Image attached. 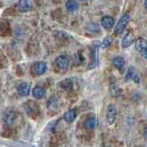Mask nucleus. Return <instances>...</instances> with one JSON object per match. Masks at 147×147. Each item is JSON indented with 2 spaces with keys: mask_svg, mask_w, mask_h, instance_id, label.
<instances>
[{
  "mask_svg": "<svg viewBox=\"0 0 147 147\" xmlns=\"http://www.w3.org/2000/svg\"><path fill=\"white\" fill-rule=\"evenodd\" d=\"M97 47H98V43H95L93 45V48H92V62L90 63V65L88 66V69H94V67L96 66V49H97Z\"/></svg>",
  "mask_w": 147,
  "mask_h": 147,
  "instance_id": "f8f14e48",
  "label": "nucleus"
},
{
  "mask_svg": "<svg viewBox=\"0 0 147 147\" xmlns=\"http://www.w3.org/2000/svg\"><path fill=\"white\" fill-rule=\"evenodd\" d=\"M114 23H115V20L110 16H105L102 18V20H101V25H102V27L106 29V30H110V29L114 26Z\"/></svg>",
  "mask_w": 147,
  "mask_h": 147,
  "instance_id": "0eeeda50",
  "label": "nucleus"
},
{
  "mask_svg": "<svg viewBox=\"0 0 147 147\" xmlns=\"http://www.w3.org/2000/svg\"><path fill=\"white\" fill-rule=\"evenodd\" d=\"M30 91H31V86L28 84L27 82H22L20 83L17 87V92L18 94L22 96H27L30 94Z\"/></svg>",
  "mask_w": 147,
  "mask_h": 147,
  "instance_id": "39448f33",
  "label": "nucleus"
},
{
  "mask_svg": "<svg viewBox=\"0 0 147 147\" xmlns=\"http://www.w3.org/2000/svg\"><path fill=\"white\" fill-rule=\"evenodd\" d=\"M144 7H145V9L147 10V0H144Z\"/></svg>",
  "mask_w": 147,
  "mask_h": 147,
  "instance_id": "b1692460",
  "label": "nucleus"
},
{
  "mask_svg": "<svg viewBox=\"0 0 147 147\" xmlns=\"http://www.w3.org/2000/svg\"><path fill=\"white\" fill-rule=\"evenodd\" d=\"M111 94L115 97H117V96L120 95V88H119L117 85H112L111 86Z\"/></svg>",
  "mask_w": 147,
  "mask_h": 147,
  "instance_id": "6ab92c4d",
  "label": "nucleus"
},
{
  "mask_svg": "<svg viewBox=\"0 0 147 147\" xmlns=\"http://www.w3.org/2000/svg\"><path fill=\"white\" fill-rule=\"evenodd\" d=\"M16 117H17L16 113L8 112L5 115V117H4V119H5V121L7 124H13L15 122V120H16Z\"/></svg>",
  "mask_w": 147,
  "mask_h": 147,
  "instance_id": "2eb2a0df",
  "label": "nucleus"
},
{
  "mask_svg": "<svg viewBox=\"0 0 147 147\" xmlns=\"http://www.w3.org/2000/svg\"><path fill=\"white\" fill-rule=\"evenodd\" d=\"M32 95L36 99H41L45 95V90L40 86H37L32 90Z\"/></svg>",
  "mask_w": 147,
  "mask_h": 147,
  "instance_id": "ddd939ff",
  "label": "nucleus"
},
{
  "mask_svg": "<svg viewBox=\"0 0 147 147\" xmlns=\"http://www.w3.org/2000/svg\"><path fill=\"white\" fill-rule=\"evenodd\" d=\"M81 1H87V0H81Z\"/></svg>",
  "mask_w": 147,
  "mask_h": 147,
  "instance_id": "393cba45",
  "label": "nucleus"
},
{
  "mask_svg": "<svg viewBox=\"0 0 147 147\" xmlns=\"http://www.w3.org/2000/svg\"><path fill=\"white\" fill-rule=\"evenodd\" d=\"M55 66L58 69H66L69 66V57L67 56H64V55L57 57L55 59Z\"/></svg>",
  "mask_w": 147,
  "mask_h": 147,
  "instance_id": "f03ea898",
  "label": "nucleus"
},
{
  "mask_svg": "<svg viewBox=\"0 0 147 147\" xmlns=\"http://www.w3.org/2000/svg\"><path fill=\"white\" fill-rule=\"evenodd\" d=\"M47 69V63L45 62H36L33 64L32 66V71L33 73L35 75H42L44 74L45 71Z\"/></svg>",
  "mask_w": 147,
  "mask_h": 147,
  "instance_id": "20e7f679",
  "label": "nucleus"
},
{
  "mask_svg": "<svg viewBox=\"0 0 147 147\" xmlns=\"http://www.w3.org/2000/svg\"><path fill=\"white\" fill-rule=\"evenodd\" d=\"M142 134H144V136L145 139H147V126L144 128V131H142Z\"/></svg>",
  "mask_w": 147,
  "mask_h": 147,
  "instance_id": "4be33fe9",
  "label": "nucleus"
},
{
  "mask_svg": "<svg viewBox=\"0 0 147 147\" xmlns=\"http://www.w3.org/2000/svg\"><path fill=\"white\" fill-rule=\"evenodd\" d=\"M133 81L135 82H137V83H139L140 82V80H139V77H138V75H135L134 74V76H133Z\"/></svg>",
  "mask_w": 147,
  "mask_h": 147,
  "instance_id": "412c9836",
  "label": "nucleus"
},
{
  "mask_svg": "<svg viewBox=\"0 0 147 147\" xmlns=\"http://www.w3.org/2000/svg\"><path fill=\"white\" fill-rule=\"evenodd\" d=\"M87 30L92 32H99V26H98V24H96V23H91L90 25H88Z\"/></svg>",
  "mask_w": 147,
  "mask_h": 147,
  "instance_id": "aec40b11",
  "label": "nucleus"
},
{
  "mask_svg": "<svg viewBox=\"0 0 147 147\" xmlns=\"http://www.w3.org/2000/svg\"><path fill=\"white\" fill-rule=\"evenodd\" d=\"M97 123H98L97 119L95 117H91L84 120L83 126H84V128L88 129V131H92V129H94L97 126Z\"/></svg>",
  "mask_w": 147,
  "mask_h": 147,
  "instance_id": "423d86ee",
  "label": "nucleus"
},
{
  "mask_svg": "<svg viewBox=\"0 0 147 147\" xmlns=\"http://www.w3.org/2000/svg\"><path fill=\"white\" fill-rule=\"evenodd\" d=\"M131 45V34L129 32H128L127 34L124 36V38L122 39V42H121V45H122L123 48H127L129 45Z\"/></svg>",
  "mask_w": 147,
  "mask_h": 147,
  "instance_id": "dca6fc26",
  "label": "nucleus"
},
{
  "mask_svg": "<svg viewBox=\"0 0 147 147\" xmlns=\"http://www.w3.org/2000/svg\"><path fill=\"white\" fill-rule=\"evenodd\" d=\"M111 44H112V40H111L110 37H109V36L105 37L103 42H102V44H101V48L107 49V48H108L109 47H110Z\"/></svg>",
  "mask_w": 147,
  "mask_h": 147,
  "instance_id": "f3484780",
  "label": "nucleus"
},
{
  "mask_svg": "<svg viewBox=\"0 0 147 147\" xmlns=\"http://www.w3.org/2000/svg\"><path fill=\"white\" fill-rule=\"evenodd\" d=\"M135 49L138 52L142 53L147 49V40L144 38H139L135 41Z\"/></svg>",
  "mask_w": 147,
  "mask_h": 147,
  "instance_id": "1a4fd4ad",
  "label": "nucleus"
},
{
  "mask_svg": "<svg viewBox=\"0 0 147 147\" xmlns=\"http://www.w3.org/2000/svg\"><path fill=\"white\" fill-rule=\"evenodd\" d=\"M78 7H79V4L76 1H74V0H69V1H67L66 3V8H67V10L69 12L77 10Z\"/></svg>",
  "mask_w": 147,
  "mask_h": 147,
  "instance_id": "4468645a",
  "label": "nucleus"
},
{
  "mask_svg": "<svg viewBox=\"0 0 147 147\" xmlns=\"http://www.w3.org/2000/svg\"><path fill=\"white\" fill-rule=\"evenodd\" d=\"M134 71H135V69H134L133 67H129L127 71V74H126V76H125V82H129V80L133 78L134 74H135Z\"/></svg>",
  "mask_w": 147,
  "mask_h": 147,
  "instance_id": "a211bd4d",
  "label": "nucleus"
},
{
  "mask_svg": "<svg viewBox=\"0 0 147 147\" xmlns=\"http://www.w3.org/2000/svg\"><path fill=\"white\" fill-rule=\"evenodd\" d=\"M117 110L114 105H109L107 109V121L109 125H112L116 120Z\"/></svg>",
  "mask_w": 147,
  "mask_h": 147,
  "instance_id": "7ed1b4c3",
  "label": "nucleus"
},
{
  "mask_svg": "<svg viewBox=\"0 0 147 147\" xmlns=\"http://www.w3.org/2000/svg\"><path fill=\"white\" fill-rule=\"evenodd\" d=\"M76 116H77V111H76V109H70L69 111L68 112H66L65 114H64V119L66 122H68V123H71L72 121L76 119Z\"/></svg>",
  "mask_w": 147,
  "mask_h": 147,
  "instance_id": "9d476101",
  "label": "nucleus"
},
{
  "mask_svg": "<svg viewBox=\"0 0 147 147\" xmlns=\"http://www.w3.org/2000/svg\"><path fill=\"white\" fill-rule=\"evenodd\" d=\"M18 8L22 12H27L32 8L31 1L29 0H20L18 2Z\"/></svg>",
  "mask_w": 147,
  "mask_h": 147,
  "instance_id": "6e6552de",
  "label": "nucleus"
},
{
  "mask_svg": "<svg viewBox=\"0 0 147 147\" xmlns=\"http://www.w3.org/2000/svg\"><path fill=\"white\" fill-rule=\"evenodd\" d=\"M141 54L142 55V57H144L145 58V59H147V49L144 50V51H142Z\"/></svg>",
  "mask_w": 147,
  "mask_h": 147,
  "instance_id": "5701e85b",
  "label": "nucleus"
},
{
  "mask_svg": "<svg viewBox=\"0 0 147 147\" xmlns=\"http://www.w3.org/2000/svg\"><path fill=\"white\" fill-rule=\"evenodd\" d=\"M129 20V13H125L122 15V17L120 18L119 22H117V26L115 27V34H121L125 30V28L127 27L128 22Z\"/></svg>",
  "mask_w": 147,
  "mask_h": 147,
  "instance_id": "f257e3e1",
  "label": "nucleus"
},
{
  "mask_svg": "<svg viewBox=\"0 0 147 147\" xmlns=\"http://www.w3.org/2000/svg\"><path fill=\"white\" fill-rule=\"evenodd\" d=\"M113 65L116 69H117L119 70H122L124 66H125V60L123 57H117L113 59Z\"/></svg>",
  "mask_w": 147,
  "mask_h": 147,
  "instance_id": "9b49d317",
  "label": "nucleus"
}]
</instances>
